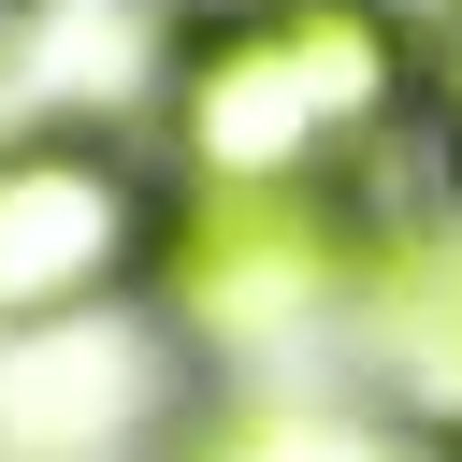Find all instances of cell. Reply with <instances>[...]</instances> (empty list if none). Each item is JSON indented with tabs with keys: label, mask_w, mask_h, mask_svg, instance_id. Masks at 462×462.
<instances>
[{
	"label": "cell",
	"mask_w": 462,
	"mask_h": 462,
	"mask_svg": "<svg viewBox=\"0 0 462 462\" xmlns=\"http://www.w3.org/2000/svg\"><path fill=\"white\" fill-rule=\"evenodd\" d=\"M433 130V43L404 0H274L159 43L144 144L173 188H332L375 202Z\"/></svg>",
	"instance_id": "6da1fadb"
},
{
	"label": "cell",
	"mask_w": 462,
	"mask_h": 462,
	"mask_svg": "<svg viewBox=\"0 0 462 462\" xmlns=\"http://www.w3.org/2000/svg\"><path fill=\"white\" fill-rule=\"evenodd\" d=\"M361 260V202L332 188H173L144 260V332L188 375H274L289 346H332Z\"/></svg>",
	"instance_id": "7a4b0ae2"
},
{
	"label": "cell",
	"mask_w": 462,
	"mask_h": 462,
	"mask_svg": "<svg viewBox=\"0 0 462 462\" xmlns=\"http://www.w3.org/2000/svg\"><path fill=\"white\" fill-rule=\"evenodd\" d=\"M173 217V159L116 116H14L0 130V346L144 303Z\"/></svg>",
	"instance_id": "3957f363"
},
{
	"label": "cell",
	"mask_w": 462,
	"mask_h": 462,
	"mask_svg": "<svg viewBox=\"0 0 462 462\" xmlns=\"http://www.w3.org/2000/svg\"><path fill=\"white\" fill-rule=\"evenodd\" d=\"M346 375L419 404L433 433H462V202L448 188H375L361 202V260H346V318H332Z\"/></svg>",
	"instance_id": "277c9868"
},
{
	"label": "cell",
	"mask_w": 462,
	"mask_h": 462,
	"mask_svg": "<svg viewBox=\"0 0 462 462\" xmlns=\"http://www.w3.org/2000/svg\"><path fill=\"white\" fill-rule=\"evenodd\" d=\"M144 462H462V433H433L361 375H188Z\"/></svg>",
	"instance_id": "5b68a950"
},
{
	"label": "cell",
	"mask_w": 462,
	"mask_h": 462,
	"mask_svg": "<svg viewBox=\"0 0 462 462\" xmlns=\"http://www.w3.org/2000/svg\"><path fill=\"white\" fill-rule=\"evenodd\" d=\"M419 159H433V188L462 202V87H433V130H419Z\"/></svg>",
	"instance_id": "8992f818"
},
{
	"label": "cell",
	"mask_w": 462,
	"mask_h": 462,
	"mask_svg": "<svg viewBox=\"0 0 462 462\" xmlns=\"http://www.w3.org/2000/svg\"><path fill=\"white\" fill-rule=\"evenodd\" d=\"M144 14H159V43H173V29H217V14H274V0H144Z\"/></svg>",
	"instance_id": "52a82bcc"
},
{
	"label": "cell",
	"mask_w": 462,
	"mask_h": 462,
	"mask_svg": "<svg viewBox=\"0 0 462 462\" xmlns=\"http://www.w3.org/2000/svg\"><path fill=\"white\" fill-rule=\"evenodd\" d=\"M419 43H433V87H462V0H448V14L419 29Z\"/></svg>",
	"instance_id": "ba28073f"
},
{
	"label": "cell",
	"mask_w": 462,
	"mask_h": 462,
	"mask_svg": "<svg viewBox=\"0 0 462 462\" xmlns=\"http://www.w3.org/2000/svg\"><path fill=\"white\" fill-rule=\"evenodd\" d=\"M29 29H43V0H0V58H14V43H29Z\"/></svg>",
	"instance_id": "9c48e42d"
}]
</instances>
